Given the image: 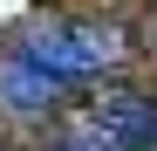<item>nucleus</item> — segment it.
Returning <instances> with one entry per match:
<instances>
[{
    "instance_id": "f03ea898",
    "label": "nucleus",
    "mask_w": 157,
    "mask_h": 151,
    "mask_svg": "<svg viewBox=\"0 0 157 151\" xmlns=\"http://www.w3.org/2000/svg\"><path fill=\"white\" fill-rule=\"evenodd\" d=\"M0 151H7V144H0Z\"/></svg>"
},
{
    "instance_id": "f257e3e1",
    "label": "nucleus",
    "mask_w": 157,
    "mask_h": 151,
    "mask_svg": "<svg viewBox=\"0 0 157 151\" xmlns=\"http://www.w3.org/2000/svg\"><path fill=\"white\" fill-rule=\"evenodd\" d=\"M123 62H130V35L116 21H55V28L28 35L0 62V96H7L14 110H48V103H62V96L102 83V76L123 69Z\"/></svg>"
}]
</instances>
